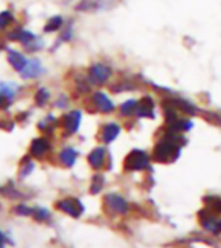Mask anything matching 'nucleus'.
Instances as JSON below:
<instances>
[{"label": "nucleus", "mask_w": 221, "mask_h": 248, "mask_svg": "<svg viewBox=\"0 0 221 248\" xmlns=\"http://www.w3.org/2000/svg\"><path fill=\"white\" fill-rule=\"evenodd\" d=\"M33 207H29L28 204H18L16 209H14V212L16 214H18V215H21V217H31V215H33Z\"/></svg>", "instance_id": "24"}, {"label": "nucleus", "mask_w": 221, "mask_h": 248, "mask_svg": "<svg viewBox=\"0 0 221 248\" xmlns=\"http://www.w3.org/2000/svg\"><path fill=\"white\" fill-rule=\"evenodd\" d=\"M91 102L94 105V108L102 114H110L115 110V105L110 100V97L102 91H97L91 95Z\"/></svg>", "instance_id": "7"}, {"label": "nucleus", "mask_w": 221, "mask_h": 248, "mask_svg": "<svg viewBox=\"0 0 221 248\" xmlns=\"http://www.w3.org/2000/svg\"><path fill=\"white\" fill-rule=\"evenodd\" d=\"M12 23H14V14L11 11L0 12V29H6Z\"/></svg>", "instance_id": "22"}, {"label": "nucleus", "mask_w": 221, "mask_h": 248, "mask_svg": "<svg viewBox=\"0 0 221 248\" xmlns=\"http://www.w3.org/2000/svg\"><path fill=\"white\" fill-rule=\"evenodd\" d=\"M35 38H36V36H35L32 32H29V31H26V29H21V28H17V29L11 31V32L8 33V40H11V41H18V43H21L23 46H28V44L32 43Z\"/></svg>", "instance_id": "13"}, {"label": "nucleus", "mask_w": 221, "mask_h": 248, "mask_svg": "<svg viewBox=\"0 0 221 248\" xmlns=\"http://www.w3.org/2000/svg\"><path fill=\"white\" fill-rule=\"evenodd\" d=\"M106 162V150L105 147H95L94 150L88 155V164L94 170H102Z\"/></svg>", "instance_id": "12"}, {"label": "nucleus", "mask_w": 221, "mask_h": 248, "mask_svg": "<svg viewBox=\"0 0 221 248\" xmlns=\"http://www.w3.org/2000/svg\"><path fill=\"white\" fill-rule=\"evenodd\" d=\"M110 76H112V68L103 64V62H95L88 70V80L94 86L105 85L110 79Z\"/></svg>", "instance_id": "2"}, {"label": "nucleus", "mask_w": 221, "mask_h": 248, "mask_svg": "<svg viewBox=\"0 0 221 248\" xmlns=\"http://www.w3.org/2000/svg\"><path fill=\"white\" fill-rule=\"evenodd\" d=\"M20 93V85L16 82H0V109H8Z\"/></svg>", "instance_id": "4"}, {"label": "nucleus", "mask_w": 221, "mask_h": 248, "mask_svg": "<svg viewBox=\"0 0 221 248\" xmlns=\"http://www.w3.org/2000/svg\"><path fill=\"white\" fill-rule=\"evenodd\" d=\"M103 188V177L102 176H95L93 179V185H91V192L93 194H97L99 191H102Z\"/></svg>", "instance_id": "27"}, {"label": "nucleus", "mask_w": 221, "mask_h": 248, "mask_svg": "<svg viewBox=\"0 0 221 248\" xmlns=\"http://www.w3.org/2000/svg\"><path fill=\"white\" fill-rule=\"evenodd\" d=\"M32 170H33V162H31V160H28V167H24V168L21 170V177L28 176Z\"/></svg>", "instance_id": "29"}, {"label": "nucleus", "mask_w": 221, "mask_h": 248, "mask_svg": "<svg viewBox=\"0 0 221 248\" xmlns=\"http://www.w3.org/2000/svg\"><path fill=\"white\" fill-rule=\"evenodd\" d=\"M80 123H82L80 110H70V112L63 118V127L65 130V135L67 136L75 135L80 127Z\"/></svg>", "instance_id": "9"}, {"label": "nucleus", "mask_w": 221, "mask_h": 248, "mask_svg": "<svg viewBox=\"0 0 221 248\" xmlns=\"http://www.w3.org/2000/svg\"><path fill=\"white\" fill-rule=\"evenodd\" d=\"M102 8V0H82L76 6L79 11H97Z\"/></svg>", "instance_id": "21"}, {"label": "nucleus", "mask_w": 221, "mask_h": 248, "mask_svg": "<svg viewBox=\"0 0 221 248\" xmlns=\"http://www.w3.org/2000/svg\"><path fill=\"white\" fill-rule=\"evenodd\" d=\"M50 150H52L50 141L43 138V136H40V138H35L32 141V144H31V156H33L36 159L44 157Z\"/></svg>", "instance_id": "10"}, {"label": "nucleus", "mask_w": 221, "mask_h": 248, "mask_svg": "<svg viewBox=\"0 0 221 248\" xmlns=\"http://www.w3.org/2000/svg\"><path fill=\"white\" fill-rule=\"evenodd\" d=\"M150 156L142 150H132L125 159V170L126 171H142L149 168Z\"/></svg>", "instance_id": "3"}, {"label": "nucleus", "mask_w": 221, "mask_h": 248, "mask_svg": "<svg viewBox=\"0 0 221 248\" xmlns=\"http://www.w3.org/2000/svg\"><path fill=\"white\" fill-rule=\"evenodd\" d=\"M206 203H207V207L212 209L214 212H221V200L218 197H209L206 198Z\"/></svg>", "instance_id": "25"}, {"label": "nucleus", "mask_w": 221, "mask_h": 248, "mask_svg": "<svg viewBox=\"0 0 221 248\" xmlns=\"http://www.w3.org/2000/svg\"><path fill=\"white\" fill-rule=\"evenodd\" d=\"M5 242H6V238H5V234L0 232V248H5Z\"/></svg>", "instance_id": "30"}, {"label": "nucleus", "mask_w": 221, "mask_h": 248, "mask_svg": "<svg viewBox=\"0 0 221 248\" xmlns=\"http://www.w3.org/2000/svg\"><path fill=\"white\" fill-rule=\"evenodd\" d=\"M61 28H64V18L61 17V16H55V17H52L50 20H48L47 23H46V26H44V32H56V31H59Z\"/></svg>", "instance_id": "20"}, {"label": "nucleus", "mask_w": 221, "mask_h": 248, "mask_svg": "<svg viewBox=\"0 0 221 248\" xmlns=\"http://www.w3.org/2000/svg\"><path fill=\"white\" fill-rule=\"evenodd\" d=\"M105 204L110 210V212L118 214V215H125L129 212V204L127 202L118 194H108L105 197Z\"/></svg>", "instance_id": "6"}, {"label": "nucleus", "mask_w": 221, "mask_h": 248, "mask_svg": "<svg viewBox=\"0 0 221 248\" xmlns=\"http://www.w3.org/2000/svg\"><path fill=\"white\" fill-rule=\"evenodd\" d=\"M183 144V138L173 130H168L165 133L164 138L159 141L155 147V153L153 157L158 162H170V160H174L180 155V148Z\"/></svg>", "instance_id": "1"}, {"label": "nucleus", "mask_w": 221, "mask_h": 248, "mask_svg": "<svg viewBox=\"0 0 221 248\" xmlns=\"http://www.w3.org/2000/svg\"><path fill=\"white\" fill-rule=\"evenodd\" d=\"M71 38H73V28L70 24V26L63 28V33L59 35V41L58 43H67V41H71Z\"/></svg>", "instance_id": "26"}, {"label": "nucleus", "mask_w": 221, "mask_h": 248, "mask_svg": "<svg viewBox=\"0 0 221 248\" xmlns=\"http://www.w3.org/2000/svg\"><path fill=\"white\" fill-rule=\"evenodd\" d=\"M33 218L38 219V221H46V219L50 218V212H48V210L44 209V207H35V210H33Z\"/></svg>", "instance_id": "23"}, {"label": "nucleus", "mask_w": 221, "mask_h": 248, "mask_svg": "<svg viewBox=\"0 0 221 248\" xmlns=\"http://www.w3.org/2000/svg\"><path fill=\"white\" fill-rule=\"evenodd\" d=\"M33 98H35V105L43 108L47 105L48 100H50V93H48V90L46 88V86H41V88H38V91L35 93Z\"/></svg>", "instance_id": "19"}, {"label": "nucleus", "mask_w": 221, "mask_h": 248, "mask_svg": "<svg viewBox=\"0 0 221 248\" xmlns=\"http://www.w3.org/2000/svg\"><path fill=\"white\" fill-rule=\"evenodd\" d=\"M0 48H2V47H0Z\"/></svg>", "instance_id": "31"}, {"label": "nucleus", "mask_w": 221, "mask_h": 248, "mask_svg": "<svg viewBox=\"0 0 221 248\" xmlns=\"http://www.w3.org/2000/svg\"><path fill=\"white\" fill-rule=\"evenodd\" d=\"M43 46H44V41L43 40H38V36H36V38L32 43H29L26 46V48H29V52H36V50H40Z\"/></svg>", "instance_id": "28"}, {"label": "nucleus", "mask_w": 221, "mask_h": 248, "mask_svg": "<svg viewBox=\"0 0 221 248\" xmlns=\"http://www.w3.org/2000/svg\"><path fill=\"white\" fill-rule=\"evenodd\" d=\"M200 222L202 226L214 234H220L221 233V219L212 215H205V212H200Z\"/></svg>", "instance_id": "14"}, {"label": "nucleus", "mask_w": 221, "mask_h": 248, "mask_svg": "<svg viewBox=\"0 0 221 248\" xmlns=\"http://www.w3.org/2000/svg\"><path fill=\"white\" fill-rule=\"evenodd\" d=\"M26 58H24L23 53L17 52V50H12V48H8V62L9 65L17 70V71H21V68L26 65Z\"/></svg>", "instance_id": "16"}, {"label": "nucleus", "mask_w": 221, "mask_h": 248, "mask_svg": "<svg viewBox=\"0 0 221 248\" xmlns=\"http://www.w3.org/2000/svg\"><path fill=\"white\" fill-rule=\"evenodd\" d=\"M44 71L46 70L41 64V61L36 59V58H32V59L26 61V65L21 68L20 76L23 79H35V78H40Z\"/></svg>", "instance_id": "8"}, {"label": "nucleus", "mask_w": 221, "mask_h": 248, "mask_svg": "<svg viewBox=\"0 0 221 248\" xmlns=\"http://www.w3.org/2000/svg\"><path fill=\"white\" fill-rule=\"evenodd\" d=\"M56 207L73 218H79L85 210L82 202H79L78 198H64V200L58 202Z\"/></svg>", "instance_id": "5"}, {"label": "nucleus", "mask_w": 221, "mask_h": 248, "mask_svg": "<svg viewBox=\"0 0 221 248\" xmlns=\"http://www.w3.org/2000/svg\"><path fill=\"white\" fill-rule=\"evenodd\" d=\"M120 132H121V127L118 126L117 123H108L106 126L102 129V141L105 144L114 142L118 138Z\"/></svg>", "instance_id": "15"}, {"label": "nucleus", "mask_w": 221, "mask_h": 248, "mask_svg": "<svg viewBox=\"0 0 221 248\" xmlns=\"http://www.w3.org/2000/svg\"><path fill=\"white\" fill-rule=\"evenodd\" d=\"M137 108H138V102L135 98H130V100H126L120 106V114L123 117H133L137 115Z\"/></svg>", "instance_id": "18"}, {"label": "nucleus", "mask_w": 221, "mask_h": 248, "mask_svg": "<svg viewBox=\"0 0 221 248\" xmlns=\"http://www.w3.org/2000/svg\"><path fill=\"white\" fill-rule=\"evenodd\" d=\"M59 159H61V162H63L65 167H73L76 164V159H78V152L75 150L73 147H67L64 148V150H61L59 153Z\"/></svg>", "instance_id": "17"}, {"label": "nucleus", "mask_w": 221, "mask_h": 248, "mask_svg": "<svg viewBox=\"0 0 221 248\" xmlns=\"http://www.w3.org/2000/svg\"><path fill=\"white\" fill-rule=\"evenodd\" d=\"M137 115L140 118H153L155 117V102L152 97H142L138 102Z\"/></svg>", "instance_id": "11"}]
</instances>
